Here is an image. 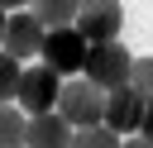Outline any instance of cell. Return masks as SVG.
<instances>
[{"mask_svg": "<svg viewBox=\"0 0 153 148\" xmlns=\"http://www.w3.org/2000/svg\"><path fill=\"white\" fill-rule=\"evenodd\" d=\"M72 129H91V124H100L105 119V91L100 86H91L86 76H72V81H62V91H57V105H53Z\"/></svg>", "mask_w": 153, "mask_h": 148, "instance_id": "cell-1", "label": "cell"}, {"mask_svg": "<svg viewBox=\"0 0 153 148\" xmlns=\"http://www.w3.org/2000/svg\"><path fill=\"white\" fill-rule=\"evenodd\" d=\"M129 67H134V53L115 38V43H96V48L86 53L81 76H86L91 86H100V91H120V86H129Z\"/></svg>", "mask_w": 153, "mask_h": 148, "instance_id": "cell-2", "label": "cell"}, {"mask_svg": "<svg viewBox=\"0 0 153 148\" xmlns=\"http://www.w3.org/2000/svg\"><path fill=\"white\" fill-rule=\"evenodd\" d=\"M86 53H91V43H86V38L76 33V24H72V29H48L38 62H43V67H53L62 81H72V76H81V67H86Z\"/></svg>", "mask_w": 153, "mask_h": 148, "instance_id": "cell-3", "label": "cell"}, {"mask_svg": "<svg viewBox=\"0 0 153 148\" xmlns=\"http://www.w3.org/2000/svg\"><path fill=\"white\" fill-rule=\"evenodd\" d=\"M124 29V5L120 0H81L76 10V33L96 48V43H115Z\"/></svg>", "mask_w": 153, "mask_h": 148, "instance_id": "cell-4", "label": "cell"}, {"mask_svg": "<svg viewBox=\"0 0 153 148\" xmlns=\"http://www.w3.org/2000/svg\"><path fill=\"white\" fill-rule=\"evenodd\" d=\"M57 91H62V76L53 72V67H24L19 72V91H14V105L19 110H29V115H48L53 105H57Z\"/></svg>", "mask_w": 153, "mask_h": 148, "instance_id": "cell-5", "label": "cell"}, {"mask_svg": "<svg viewBox=\"0 0 153 148\" xmlns=\"http://www.w3.org/2000/svg\"><path fill=\"white\" fill-rule=\"evenodd\" d=\"M43 38H48V29H43L29 10H14V14H10V24H5V43H0V53H10V57L24 67L29 57H38V53H43Z\"/></svg>", "mask_w": 153, "mask_h": 148, "instance_id": "cell-6", "label": "cell"}, {"mask_svg": "<svg viewBox=\"0 0 153 148\" xmlns=\"http://www.w3.org/2000/svg\"><path fill=\"white\" fill-rule=\"evenodd\" d=\"M143 110H148V100L134 91V86H120V91H105V129H115L120 138H129V134H139V124H143Z\"/></svg>", "mask_w": 153, "mask_h": 148, "instance_id": "cell-7", "label": "cell"}, {"mask_svg": "<svg viewBox=\"0 0 153 148\" xmlns=\"http://www.w3.org/2000/svg\"><path fill=\"white\" fill-rule=\"evenodd\" d=\"M24 148H72V124L48 110V115H29L24 124Z\"/></svg>", "mask_w": 153, "mask_h": 148, "instance_id": "cell-8", "label": "cell"}, {"mask_svg": "<svg viewBox=\"0 0 153 148\" xmlns=\"http://www.w3.org/2000/svg\"><path fill=\"white\" fill-rule=\"evenodd\" d=\"M76 10H81V0H29V14L43 29H72L76 24Z\"/></svg>", "mask_w": 153, "mask_h": 148, "instance_id": "cell-9", "label": "cell"}, {"mask_svg": "<svg viewBox=\"0 0 153 148\" xmlns=\"http://www.w3.org/2000/svg\"><path fill=\"white\" fill-rule=\"evenodd\" d=\"M24 124H29L24 110L0 105V148H24Z\"/></svg>", "mask_w": 153, "mask_h": 148, "instance_id": "cell-10", "label": "cell"}, {"mask_svg": "<svg viewBox=\"0 0 153 148\" xmlns=\"http://www.w3.org/2000/svg\"><path fill=\"white\" fill-rule=\"evenodd\" d=\"M124 138L105 124H91V129H72V148H120Z\"/></svg>", "mask_w": 153, "mask_h": 148, "instance_id": "cell-11", "label": "cell"}, {"mask_svg": "<svg viewBox=\"0 0 153 148\" xmlns=\"http://www.w3.org/2000/svg\"><path fill=\"white\" fill-rule=\"evenodd\" d=\"M19 72H24V67H19L10 53H0V105L14 100V91H19Z\"/></svg>", "mask_w": 153, "mask_h": 148, "instance_id": "cell-12", "label": "cell"}, {"mask_svg": "<svg viewBox=\"0 0 153 148\" xmlns=\"http://www.w3.org/2000/svg\"><path fill=\"white\" fill-rule=\"evenodd\" d=\"M129 86H134L143 100H153V57H134V67H129Z\"/></svg>", "mask_w": 153, "mask_h": 148, "instance_id": "cell-13", "label": "cell"}, {"mask_svg": "<svg viewBox=\"0 0 153 148\" xmlns=\"http://www.w3.org/2000/svg\"><path fill=\"white\" fill-rule=\"evenodd\" d=\"M139 138H148V143H153V100H148V110H143V124H139Z\"/></svg>", "mask_w": 153, "mask_h": 148, "instance_id": "cell-14", "label": "cell"}, {"mask_svg": "<svg viewBox=\"0 0 153 148\" xmlns=\"http://www.w3.org/2000/svg\"><path fill=\"white\" fill-rule=\"evenodd\" d=\"M120 148H153V143H148V138H139V134H129V138H124Z\"/></svg>", "mask_w": 153, "mask_h": 148, "instance_id": "cell-15", "label": "cell"}, {"mask_svg": "<svg viewBox=\"0 0 153 148\" xmlns=\"http://www.w3.org/2000/svg\"><path fill=\"white\" fill-rule=\"evenodd\" d=\"M0 5H5L10 14H14V10H29V0H0Z\"/></svg>", "mask_w": 153, "mask_h": 148, "instance_id": "cell-16", "label": "cell"}, {"mask_svg": "<svg viewBox=\"0 0 153 148\" xmlns=\"http://www.w3.org/2000/svg\"><path fill=\"white\" fill-rule=\"evenodd\" d=\"M5 24H10V10L0 5V43H5Z\"/></svg>", "mask_w": 153, "mask_h": 148, "instance_id": "cell-17", "label": "cell"}]
</instances>
